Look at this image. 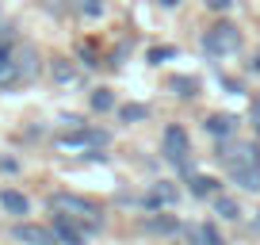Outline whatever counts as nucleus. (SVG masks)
<instances>
[{
  "mask_svg": "<svg viewBox=\"0 0 260 245\" xmlns=\"http://www.w3.org/2000/svg\"><path fill=\"white\" fill-rule=\"evenodd\" d=\"M218 157L226 161L234 184H241L245 192H260V146L252 142H237V146H222Z\"/></svg>",
  "mask_w": 260,
  "mask_h": 245,
  "instance_id": "nucleus-1",
  "label": "nucleus"
},
{
  "mask_svg": "<svg viewBox=\"0 0 260 245\" xmlns=\"http://www.w3.org/2000/svg\"><path fill=\"white\" fill-rule=\"evenodd\" d=\"M237 46H241V31H237L234 23H218V27H211V31L203 35V50H207V54H214V57L234 54Z\"/></svg>",
  "mask_w": 260,
  "mask_h": 245,
  "instance_id": "nucleus-2",
  "label": "nucleus"
},
{
  "mask_svg": "<svg viewBox=\"0 0 260 245\" xmlns=\"http://www.w3.org/2000/svg\"><path fill=\"white\" fill-rule=\"evenodd\" d=\"M165 157H169L172 165H180L184 172H191V146H187L184 127H169V131H165Z\"/></svg>",
  "mask_w": 260,
  "mask_h": 245,
  "instance_id": "nucleus-3",
  "label": "nucleus"
},
{
  "mask_svg": "<svg viewBox=\"0 0 260 245\" xmlns=\"http://www.w3.org/2000/svg\"><path fill=\"white\" fill-rule=\"evenodd\" d=\"M50 211L65 215V219H77L84 226V215H96V207H92L88 199H77V196H54L50 199Z\"/></svg>",
  "mask_w": 260,
  "mask_h": 245,
  "instance_id": "nucleus-4",
  "label": "nucleus"
},
{
  "mask_svg": "<svg viewBox=\"0 0 260 245\" xmlns=\"http://www.w3.org/2000/svg\"><path fill=\"white\" fill-rule=\"evenodd\" d=\"M12 237H16V241H23V245H57L54 230H46V226H31V222L16 226V230H12Z\"/></svg>",
  "mask_w": 260,
  "mask_h": 245,
  "instance_id": "nucleus-5",
  "label": "nucleus"
},
{
  "mask_svg": "<svg viewBox=\"0 0 260 245\" xmlns=\"http://www.w3.org/2000/svg\"><path fill=\"white\" fill-rule=\"evenodd\" d=\"M54 237H57V245H81L84 241V226H77V219L57 215L54 219Z\"/></svg>",
  "mask_w": 260,
  "mask_h": 245,
  "instance_id": "nucleus-6",
  "label": "nucleus"
},
{
  "mask_svg": "<svg viewBox=\"0 0 260 245\" xmlns=\"http://www.w3.org/2000/svg\"><path fill=\"white\" fill-rule=\"evenodd\" d=\"M12 57H16V69H19V81H31L39 73V57H35L31 46H12Z\"/></svg>",
  "mask_w": 260,
  "mask_h": 245,
  "instance_id": "nucleus-7",
  "label": "nucleus"
},
{
  "mask_svg": "<svg viewBox=\"0 0 260 245\" xmlns=\"http://www.w3.org/2000/svg\"><path fill=\"white\" fill-rule=\"evenodd\" d=\"M12 84H19L16 57H12V46H0V88H12Z\"/></svg>",
  "mask_w": 260,
  "mask_h": 245,
  "instance_id": "nucleus-8",
  "label": "nucleus"
},
{
  "mask_svg": "<svg viewBox=\"0 0 260 245\" xmlns=\"http://www.w3.org/2000/svg\"><path fill=\"white\" fill-rule=\"evenodd\" d=\"M165 203H176V184H169V180L153 184L146 196V207H165Z\"/></svg>",
  "mask_w": 260,
  "mask_h": 245,
  "instance_id": "nucleus-9",
  "label": "nucleus"
},
{
  "mask_svg": "<svg viewBox=\"0 0 260 245\" xmlns=\"http://www.w3.org/2000/svg\"><path fill=\"white\" fill-rule=\"evenodd\" d=\"M107 134L104 131H77V134H61V146H104Z\"/></svg>",
  "mask_w": 260,
  "mask_h": 245,
  "instance_id": "nucleus-10",
  "label": "nucleus"
},
{
  "mask_svg": "<svg viewBox=\"0 0 260 245\" xmlns=\"http://www.w3.org/2000/svg\"><path fill=\"white\" fill-rule=\"evenodd\" d=\"M0 207H4V211L8 215H27V196L23 192H0Z\"/></svg>",
  "mask_w": 260,
  "mask_h": 245,
  "instance_id": "nucleus-11",
  "label": "nucleus"
},
{
  "mask_svg": "<svg viewBox=\"0 0 260 245\" xmlns=\"http://www.w3.org/2000/svg\"><path fill=\"white\" fill-rule=\"evenodd\" d=\"M214 215H222V219H237L241 215V203L230 196H214Z\"/></svg>",
  "mask_w": 260,
  "mask_h": 245,
  "instance_id": "nucleus-12",
  "label": "nucleus"
},
{
  "mask_svg": "<svg viewBox=\"0 0 260 245\" xmlns=\"http://www.w3.org/2000/svg\"><path fill=\"white\" fill-rule=\"evenodd\" d=\"M191 237H195V245H222V234L214 226H195Z\"/></svg>",
  "mask_w": 260,
  "mask_h": 245,
  "instance_id": "nucleus-13",
  "label": "nucleus"
},
{
  "mask_svg": "<svg viewBox=\"0 0 260 245\" xmlns=\"http://www.w3.org/2000/svg\"><path fill=\"white\" fill-rule=\"evenodd\" d=\"M207 131L222 138V134H230V131H234V119H230V115H211V119H207Z\"/></svg>",
  "mask_w": 260,
  "mask_h": 245,
  "instance_id": "nucleus-14",
  "label": "nucleus"
},
{
  "mask_svg": "<svg viewBox=\"0 0 260 245\" xmlns=\"http://www.w3.org/2000/svg\"><path fill=\"white\" fill-rule=\"evenodd\" d=\"M119 115H122V122H142V119L149 115V107H146V104H126Z\"/></svg>",
  "mask_w": 260,
  "mask_h": 245,
  "instance_id": "nucleus-15",
  "label": "nucleus"
},
{
  "mask_svg": "<svg viewBox=\"0 0 260 245\" xmlns=\"http://www.w3.org/2000/svg\"><path fill=\"white\" fill-rule=\"evenodd\" d=\"M146 230L149 234H176V219H149Z\"/></svg>",
  "mask_w": 260,
  "mask_h": 245,
  "instance_id": "nucleus-16",
  "label": "nucleus"
},
{
  "mask_svg": "<svg viewBox=\"0 0 260 245\" xmlns=\"http://www.w3.org/2000/svg\"><path fill=\"white\" fill-rule=\"evenodd\" d=\"M92 107H96V111H111V107H115V96H111L107 88H96V92H92Z\"/></svg>",
  "mask_w": 260,
  "mask_h": 245,
  "instance_id": "nucleus-17",
  "label": "nucleus"
},
{
  "mask_svg": "<svg viewBox=\"0 0 260 245\" xmlns=\"http://www.w3.org/2000/svg\"><path fill=\"white\" fill-rule=\"evenodd\" d=\"M191 192L195 196H214V180L211 176H191Z\"/></svg>",
  "mask_w": 260,
  "mask_h": 245,
  "instance_id": "nucleus-18",
  "label": "nucleus"
},
{
  "mask_svg": "<svg viewBox=\"0 0 260 245\" xmlns=\"http://www.w3.org/2000/svg\"><path fill=\"white\" fill-rule=\"evenodd\" d=\"M169 57H176V46H153L149 50V62H153V66H165Z\"/></svg>",
  "mask_w": 260,
  "mask_h": 245,
  "instance_id": "nucleus-19",
  "label": "nucleus"
},
{
  "mask_svg": "<svg viewBox=\"0 0 260 245\" xmlns=\"http://www.w3.org/2000/svg\"><path fill=\"white\" fill-rule=\"evenodd\" d=\"M77 4H81L84 16H100V12H104V0H77Z\"/></svg>",
  "mask_w": 260,
  "mask_h": 245,
  "instance_id": "nucleus-20",
  "label": "nucleus"
},
{
  "mask_svg": "<svg viewBox=\"0 0 260 245\" xmlns=\"http://www.w3.org/2000/svg\"><path fill=\"white\" fill-rule=\"evenodd\" d=\"M54 77L57 81H73V66L69 62H54Z\"/></svg>",
  "mask_w": 260,
  "mask_h": 245,
  "instance_id": "nucleus-21",
  "label": "nucleus"
},
{
  "mask_svg": "<svg viewBox=\"0 0 260 245\" xmlns=\"http://www.w3.org/2000/svg\"><path fill=\"white\" fill-rule=\"evenodd\" d=\"M172 88H180V96H195V81H191V77H180V81H172Z\"/></svg>",
  "mask_w": 260,
  "mask_h": 245,
  "instance_id": "nucleus-22",
  "label": "nucleus"
},
{
  "mask_svg": "<svg viewBox=\"0 0 260 245\" xmlns=\"http://www.w3.org/2000/svg\"><path fill=\"white\" fill-rule=\"evenodd\" d=\"M207 4H211V8H214V12H226V8H230V4H234V0H207Z\"/></svg>",
  "mask_w": 260,
  "mask_h": 245,
  "instance_id": "nucleus-23",
  "label": "nucleus"
},
{
  "mask_svg": "<svg viewBox=\"0 0 260 245\" xmlns=\"http://www.w3.org/2000/svg\"><path fill=\"white\" fill-rule=\"evenodd\" d=\"M161 4H165V8H176V4H180V0H161Z\"/></svg>",
  "mask_w": 260,
  "mask_h": 245,
  "instance_id": "nucleus-24",
  "label": "nucleus"
},
{
  "mask_svg": "<svg viewBox=\"0 0 260 245\" xmlns=\"http://www.w3.org/2000/svg\"><path fill=\"white\" fill-rule=\"evenodd\" d=\"M252 230H256V234H260V215H256V219H252Z\"/></svg>",
  "mask_w": 260,
  "mask_h": 245,
  "instance_id": "nucleus-25",
  "label": "nucleus"
}]
</instances>
